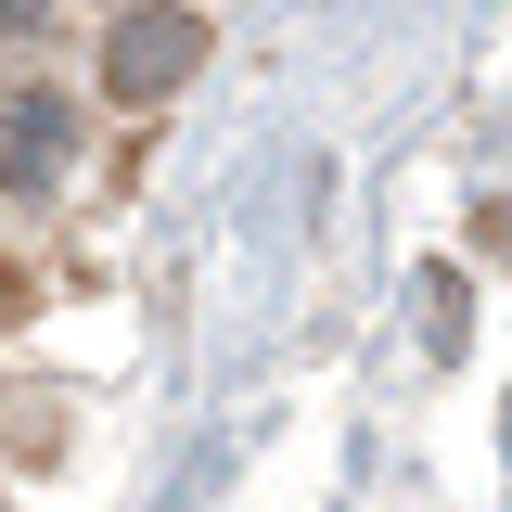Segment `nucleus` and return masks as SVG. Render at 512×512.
<instances>
[{"instance_id": "1", "label": "nucleus", "mask_w": 512, "mask_h": 512, "mask_svg": "<svg viewBox=\"0 0 512 512\" xmlns=\"http://www.w3.org/2000/svg\"><path fill=\"white\" fill-rule=\"evenodd\" d=\"M192 64H205V13L192 0H141V13H116V39H103V90L116 103H167Z\"/></svg>"}, {"instance_id": "4", "label": "nucleus", "mask_w": 512, "mask_h": 512, "mask_svg": "<svg viewBox=\"0 0 512 512\" xmlns=\"http://www.w3.org/2000/svg\"><path fill=\"white\" fill-rule=\"evenodd\" d=\"M13 308H26V282H13V269H0V320H13Z\"/></svg>"}, {"instance_id": "2", "label": "nucleus", "mask_w": 512, "mask_h": 512, "mask_svg": "<svg viewBox=\"0 0 512 512\" xmlns=\"http://www.w3.org/2000/svg\"><path fill=\"white\" fill-rule=\"evenodd\" d=\"M64 167H77V116L52 90H13L0 103V192H64Z\"/></svg>"}, {"instance_id": "3", "label": "nucleus", "mask_w": 512, "mask_h": 512, "mask_svg": "<svg viewBox=\"0 0 512 512\" xmlns=\"http://www.w3.org/2000/svg\"><path fill=\"white\" fill-rule=\"evenodd\" d=\"M39 13H52V0H0V26H39Z\"/></svg>"}]
</instances>
